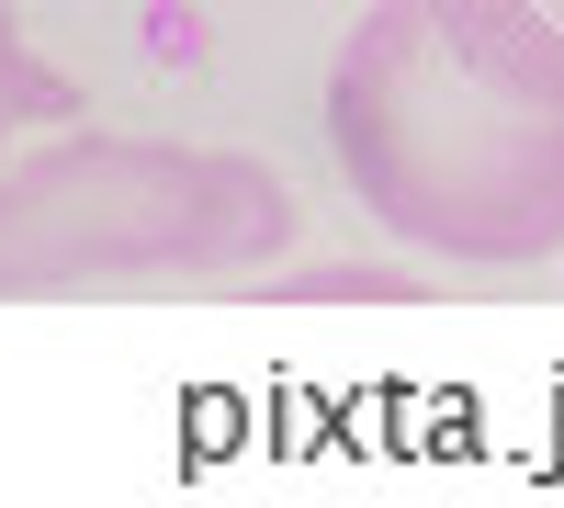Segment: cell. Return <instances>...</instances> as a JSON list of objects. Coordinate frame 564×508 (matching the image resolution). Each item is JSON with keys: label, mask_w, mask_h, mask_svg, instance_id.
Here are the masks:
<instances>
[{"label": "cell", "mask_w": 564, "mask_h": 508, "mask_svg": "<svg viewBox=\"0 0 564 508\" xmlns=\"http://www.w3.org/2000/svg\"><path fill=\"white\" fill-rule=\"evenodd\" d=\"M327 148L430 260H564V79L452 0H372L327 68Z\"/></svg>", "instance_id": "cell-1"}, {"label": "cell", "mask_w": 564, "mask_h": 508, "mask_svg": "<svg viewBox=\"0 0 564 508\" xmlns=\"http://www.w3.org/2000/svg\"><path fill=\"white\" fill-rule=\"evenodd\" d=\"M294 249V193L249 148L57 125L0 148V305L113 294V283H226Z\"/></svg>", "instance_id": "cell-2"}, {"label": "cell", "mask_w": 564, "mask_h": 508, "mask_svg": "<svg viewBox=\"0 0 564 508\" xmlns=\"http://www.w3.org/2000/svg\"><path fill=\"white\" fill-rule=\"evenodd\" d=\"M68 114H79V79H57V68L23 45V23L0 12V148H23L34 125H68Z\"/></svg>", "instance_id": "cell-3"}, {"label": "cell", "mask_w": 564, "mask_h": 508, "mask_svg": "<svg viewBox=\"0 0 564 508\" xmlns=\"http://www.w3.org/2000/svg\"><path fill=\"white\" fill-rule=\"evenodd\" d=\"M463 23H486L497 45H520V57H542L564 79V0H452Z\"/></svg>", "instance_id": "cell-4"}]
</instances>
